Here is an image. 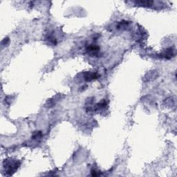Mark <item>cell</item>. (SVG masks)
Here are the masks:
<instances>
[{
    "instance_id": "1",
    "label": "cell",
    "mask_w": 177,
    "mask_h": 177,
    "mask_svg": "<svg viewBox=\"0 0 177 177\" xmlns=\"http://www.w3.org/2000/svg\"><path fill=\"white\" fill-rule=\"evenodd\" d=\"M18 161H4V163L6 165H4V167L5 169H6V172L10 173V174H12L14 173L15 171L18 170L19 165H20V163H18Z\"/></svg>"
},
{
    "instance_id": "2",
    "label": "cell",
    "mask_w": 177,
    "mask_h": 177,
    "mask_svg": "<svg viewBox=\"0 0 177 177\" xmlns=\"http://www.w3.org/2000/svg\"><path fill=\"white\" fill-rule=\"evenodd\" d=\"M99 77L98 74L96 73V72H87L85 73V80L87 82L94 80H96Z\"/></svg>"
},
{
    "instance_id": "3",
    "label": "cell",
    "mask_w": 177,
    "mask_h": 177,
    "mask_svg": "<svg viewBox=\"0 0 177 177\" xmlns=\"http://www.w3.org/2000/svg\"><path fill=\"white\" fill-rule=\"evenodd\" d=\"M99 50H100V49H99L98 47H96V46H90V47L87 49V51H88L89 53L92 55V56L98 54Z\"/></svg>"
}]
</instances>
